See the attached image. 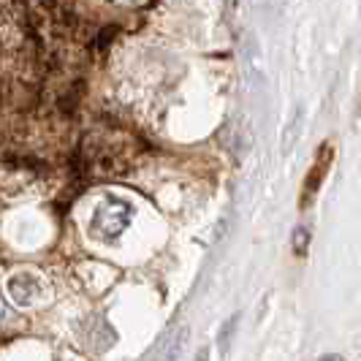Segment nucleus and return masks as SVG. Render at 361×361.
<instances>
[{"label": "nucleus", "mask_w": 361, "mask_h": 361, "mask_svg": "<svg viewBox=\"0 0 361 361\" xmlns=\"http://www.w3.org/2000/svg\"><path fill=\"white\" fill-rule=\"evenodd\" d=\"M0 321H6V305H3V299H0Z\"/></svg>", "instance_id": "0eeeda50"}, {"label": "nucleus", "mask_w": 361, "mask_h": 361, "mask_svg": "<svg viewBox=\"0 0 361 361\" xmlns=\"http://www.w3.org/2000/svg\"><path fill=\"white\" fill-rule=\"evenodd\" d=\"M321 361H345L343 356H337V353H329V356H324Z\"/></svg>", "instance_id": "423d86ee"}, {"label": "nucleus", "mask_w": 361, "mask_h": 361, "mask_svg": "<svg viewBox=\"0 0 361 361\" xmlns=\"http://www.w3.org/2000/svg\"><path fill=\"white\" fill-rule=\"evenodd\" d=\"M307 242H310V231L305 226H299V228L293 231V247H296V253H305V250H307Z\"/></svg>", "instance_id": "20e7f679"}, {"label": "nucleus", "mask_w": 361, "mask_h": 361, "mask_svg": "<svg viewBox=\"0 0 361 361\" xmlns=\"http://www.w3.org/2000/svg\"><path fill=\"white\" fill-rule=\"evenodd\" d=\"M196 361H209V356H207V350H201L199 356H196Z\"/></svg>", "instance_id": "6e6552de"}, {"label": "nucleus", "mask_w": 361, "mask_h": 361, "mask_svg": "<svg viewBox=\"0 0 361 361\" xmlns=\"http://www.w3.org/2000/svg\"><path fill=\"white\" fill-rule=\"evenodd\" d=\"M359 114H361V92H359Z\"/></svg>", "instance_id": "1a4fd4ad"}, {"label": "nucleus", "mask_w": 361, "mask_h": 361, "mask_svg": "<svg viewBox=\"0 0 361 361\" xmlns=\"http://www.w3.org/2000/svg\"><path fill=\"white\" fill-rule=\"evenodd\" d=\"M331 163H334V145H331V142H324L321 149H318V155H315V161H312V166H310L307 177H305V185H302V196H299V207H302V209H307L310 204H312V199L318 196V190H321V185H324Z\"/></svg>", "instance_id": "f03ea898"}, {"label": "nucleus", "mask_w": 361, "mask_h": 361, "mask_svg": "<svg viewBox=\"0 0 361 361\" xmlns=\"http://www.w3.org/2000/svg\"><path fill=\"white\" fill-rule=\"evenodd\" d=\"M236 321H239V318H236V315H234V318L228 321V326L223 329V337H220V350H228V343H231V331H234Z\"/></svg>", "instance_id": "39448f33"}, {"label": "nucleus", "mask_w": 361, "mask_h": 361, "mask_svg": "<svg viewBox=\"0 0 361 361\" xmlns=\"http://www.w3.org/2000/svg\"><path fill=\"white\" fill-rule=\"evenodd\" d=\"M130 207L120 199H106L98 209H95V217H92V231L104 239H114L120 236L128 228L130 223Z\"/></svg>", "instance_id": "f257e3e1"}, {"label": "nucleus", "mask_w": 361, "mask_h": 361, "mask_svg": "<svg viewBox=\"0 0 361 361\" xmlns=\"http://www.w3.org/2000/svg\"><path fill=\"white\" fill-rule=\"evenodd\" d=\"M8 290H11V296H14L17 305H33L38 296H41L44 286H41L38 277L25 271V274H17V277L8 283Z\"/></svg>", "instance_id": "7ed1b4c3"}]
</instances>
